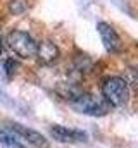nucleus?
Instances as JSON below:
<instances>
[{
    "instance_id": "obj_8",
    "label": "nucleus",
    "mask_w": 138,
    "mask_h": 148,
    "mask_svg": "<svg viewBox=\"0 0 138 148\" xmlns=\"http://www.w3.org/2000/svg\"><path fill=\"white\" fill-rule=\"evenodd\" d=\"M0 147L2 148H24V145L16 138V134H10L5 129H0Z\"/></svg>"
},
{
    "instance_id": "obj_11",
    "label": "nucleus",
    "mask_w": 138,
    "mask_h": 148,
    "mask_svg": "<svg viewBox=\"0 0 138 148\" xmlns=\"http://www.w3.org/2000/svg\"><path fill=\"white\" fill-rule=\"evenodd\" d=\"M3 67H5V71H7L9 76H14V74L17 73V69H19V64L14 59H7L5 64H3Z\"/></svg>"
},
{
    "instance_id": "obj_9",
    "label": "nucleus",
    "mask_w": 138,
    "mask_h": 148,
    "mask_svg": "<svg viewBox=\"0 0 138 148\" xmlns=\"http://www.w3.org/2000/svg\"><path fill=\"white\" fill-rule=\"evenodd\" d=\"M124 83L128 84V88H133L138 93V67H128L124 71Z\"/></svg>"
},
{
    "instance_id": "obj_10",
    "label": "nucleus",
    "mask_w": 138,
    "mask_h": 148,
    "mask_svg": "<svg viewBox=\"0 0 138 148\" xmlns=\"http://www.w3.org/2000/svg\"><path fill=\"white\" fill-rule=\"evenodd\" d=\"M9 9H10L12 14H23L28 9V2L26 0H12L10 5H9Z\"/></svg>"
},
{
    "instance_id": "obj_3",
    "label": "nucleus",
    "mask_w": 138,
    "mask_h": 148,
    "mask_svg": "<svg viewBox=\"0 0 138 148\" xmlns=\"http://www.w3.org/2000/svg\"><path fill=\"white\" fill-rule=\"evenodd\" d=\"M7 45L21 59H33L34 55H36L38 43L28 33H24V31H12V33H9Z\"/></svg>"
},
{
    "instance_id": "obj_12",
    "label": "nucleus",
    "mask_w": 138,
    "mask_h": 148,
    "mask_svg": "<svg viewBox=\"0 0 138 148\" xmlns=\"http://www.w3.org/2000/svg\"><path fill=\"white\" fill-rule=\"evenodd\" d=\"M0 52H2V45H0Z\"/></svg>"
},
{
    "instance_id": "obj_6",
    "label": "nucleus",
    "mask_w": 138,
    "mask_h": 148,
    "mask_svg": "<svg viewBox=\"0 0 138 148\" xmlns=\"http://www.w3.org/2000/svg\"><path fill=\"white\" fill-rule=\"evenodd\" d=\"M10 129L14 131L16 136L24 138V140H26L28 143H31L33 147H36V148H47L48 147V141H47L38 131H34V129H30V127H26V126H23V124H17V122L10 124Z\"/></svg>"
},
{
    "instance_id": "obj_1",
    "label": "nucleus",
    "mask_w": 138,
    "mask_h": 148,
    "mask_svg": "<svg viewBox=\"0 0 138 148\" xmlns=\"http://www.w3.org/2000/svg\"><path fill=\"white\" fill-rule=\"evenodd\" d=\"M104 98L109 105L124 107L130 100V88L123 77H107L102 84Z\"/></svg>"
},
{
    "instance_id": "obj_2",
    "label": "nucleus",
    "mask_w": 138,
    "mask_h": 148,
    "mask_svg": "<svg viewBox=\"0 0 138 148\" xmlns=\"http://www.w3.org/2000/svg\"><path fill=\"white\" fill-rule=\"evenodd\" d=\"M71 105L76 112L85 114V115L100 117L109 112V103L105 102V98H99L97 95H92V93H83V95L74 97Z\"/></svg>"
},
{
    "instance_id": "obj_4",
    "label": "nucleus",
    "mask_w": 138,
    "mask_h": 148,
    "mask_svg": "<svg viewBox=\"0 0 138 148\" xmlns=\"http://www.w3.org/2000/svg\"><path fill=\"white\" fill-rule=\"evenodd\" d=\"M97 29H99V35L102 38V43H104V47L107 48V52H110V53L121 52L123 41H121L119 35L114 31V28H112L110 24H107V23H99V24H97Z\"/></svg>"
},
{
    "instance_id": "obj_7",
    "label": "nucleus",
    "mask_w": 138,
    "mask_h": 148,
    "mask_svg": "<svg viewBox=\"0 0 138 148\" xmlns=\"http://www.w3.org/2000/svg\"><path fill=\"white\" fill-rule=\"evenodd\" d=\"M34 57H38V60L41 64H47V66L54 64L59 59V48L52 41H41L36 47V55Z\"/></svg>"
},
{
    "instance_id": "obj_5",
    "label": "nucleus",
    "mask_w": 138,
    "mask_h": 148,
    "mask_svg": "<svg viewBox=\"0 0 138 148\" xmlns=\"http://www.w3.org/2000/svg\"><path fill=\"white\" fill-rule=\"evenodd\" d=\"M50 136L59 143H79V141H86V138H88L86 133L78 131V129H69L64 126H52Z\"/></svg>"
}]
</instances>
